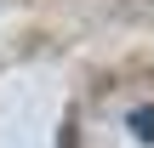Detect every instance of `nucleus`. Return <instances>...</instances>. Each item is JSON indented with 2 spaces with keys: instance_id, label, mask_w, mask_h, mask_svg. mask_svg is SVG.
Here are the masks:
<instances>
[{
  "instance_id": "nucleus-1",
  "label": "nucleus",
  "mask_w": 154,
  "mask_h": 148,
  "mask_svg": "<svg viewBox=\"0 0 154 148\" xmlns=\"http://www.w3.org/2000/svg\"><path fill=\"white\" fill-rule=\"evenodd\" d=\"M131 137L137 143H154V108H137L131 114Z\"/></svg>"
}]
</instances>
